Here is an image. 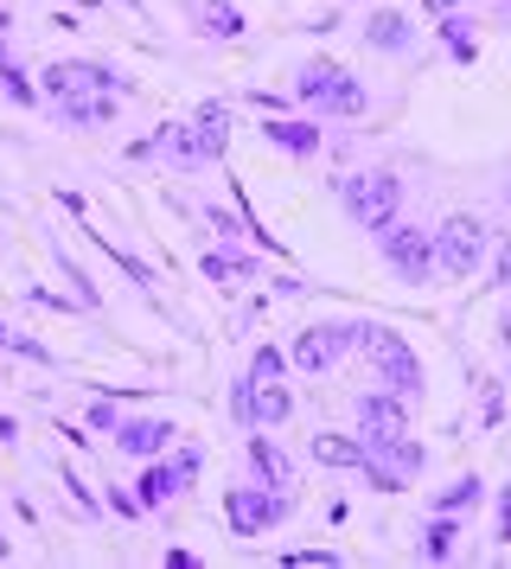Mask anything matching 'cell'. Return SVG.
Instances as JSON below:
<instances>
[{"label":"cell","mask_w":511,"mask_h":569,"mask_svg":"<svg viewBox=\"0 0 511 569\" xmlns=\"http://www.w3.org/2000/svg\"><path fill=\"white\" fill-rule=\"evenodd\" d=\"M153 154L173 160L179 173H204V167H218L230 148V109L224 103H199L186 122H167V129H153Z\"/></svg>","instance_id":"6da1fadb"},{"label":"cell","mask_w":511,"mask_h":569,"mask_svg":"<svg viewBox=\"0 0 511 569\" xmlns=\"http://www.w3.org/2000/svg\"><path fill=\"white\" fill-rule=\"evenodd\" d=\"M294 103L307 116H320V122H358L371 109V90L339 58H307L301 71H294Z\"/></svg>","instance_id":"7a4b0ae2"},{"label":"cell","mask_w":511,"mask_h":569,"mask_svg":"<svg viewBox=\"0 0 511 569\" xmlns=\"http://www.w3.org/2000/svg\"><path fill=\"white\" fill-rule=\"evenodd\" d=\"M358 359L371 365V385L397 390V397H409V403H422V359H415V346H409L397 327H383V320H364L358 327Z\"/></svg>","instance_id":"3957f363"},{"label":"cell","mask_w":511,"mask_h":569,"mask_svg":"<svg viewBox=\"0 0 511 569\" xmlns=\"http://www.w3.org/2000/svg\"><path fill=\"white\" fill-rule=\"evenodd\" d=\"M339 206L352 218L358 231L378 237L383 224H397L403 218V173H390V167H358L339 180Z\"/></svg>","instance_id":"277c9868"},{"label":"cell","mask_w":511,"mask_h":569,"mask_svg":"<svg viewBox=\"0 0 511 569\" xmlns=\"http://www.w3.org/2000/svg\"><path fill=\"white\" fill-rule=\"evenodd\" d=\"M485 257H492V224H485L480 211H448L434 224V276L467 282V276L485 269Z\"/></svg>","instance_id":"5b68a950"},{"label":"cell","mask_w":511,"mask_h":569,"mask_svg":"<svg viewBox=\"0 0 511 569\" xmlns=\"http://www.w3.org/2000/svg\"><path fill=\"white\" fill-rule=\"evenodd\" d=\"M204 473V448L199 441H186V448H167V455H153L141 461L134 473V499H141V512H167L173 499H186V487Z\"/></svg>","instance_id":"8992f818"},{"label":"cell","mask_w":511,"mask_h":569,"mask_svg":"<svg viewBox=\"0 0 511 569\" xmlns=\"http://www.w3.org/2000/svg\"><path fill=\"white\" fill-rule=\"evenodd\" d=\"M358 327H364V320H307L301 333L288 339V371L320 378L332 365H345L358 352Z\"/></svg>","instance_id":"52a82bcc"},{"label":"cell","mask_w":511,"mask_h":569,"mask_svg":"<svg viewBox=\"0 0 511 569\" xmlns=\"http://www.w3.org/2000/svg\"><path fill=\"white\" fill-rule=\"evenodd\" d=\"M429 467V448L415 436H383V441H364L358 455V473L371 480V492H409V480Z\"/></svg>","instance_id":"ba28073f"},{"label":"cell","mask_w":511,"mask_h":569,"mask_svg":"<svg viewBox=\"0 0 511 569\" xmlns=\"http://www.w3.org/2000/svg\"><path fill=\"white\" fill-rule=\"evenodd\" d=\"M288 512H294V492H281V487H262V480L224 487L230 538H262V531H275V525H281Z\"/></svg>","instance_id":"9c48e42d"},{"label":"cell","mask_w":511,"mask_h":569,"mask_svg":"<svg viewBox=\"0 0 511 569\" xmlns=\"http://www.w3.org/2000/svg\"><path fill=\"white\" fill-rule=\"evenodd\" d=\"M378 250H383V262H390L409 288H429L434 282V231L397 218V224H383V231H378Z\"/></svg>","instance_id":"30bf717a"},{"label":"cell","mask_w":511,"mask_h":569,"mask_svg":"<svg viewBox=\"0 0 511 569\" xmlns=\"http://www.w3.org/2000/svg\"><path fill=\"white\" fill-rule=\"evenodd\" d=\"M77 90H116V97H128L134 83L116 71V64H102V58H51L46 71H39V97H77Z\"/></svg>","instance_id":"8fae6325"},{"label":"cell","mask_w":511,"mask_h":569,"mask_svg":"<svg viewBox=\"0 0 511 569\" xmlns=\"http://www.w3.org/2000/svg\"><path fill=\"white\" fill-rule=\"evenodd\" d=\"M230 416H237L243 429H281V422L294 416V390H288V385H250V378H237V385H230Z\"/></svg>","instance_id":"7c38bea8"},{"label":"cell","mask_w":511,"mask_h":569,"mask_svg":"<svg viewBox=\"0 0 511 569\" xmlns=\"http://www.w3.org/2000/svg\"><path fill=\"white\" fill-rule=\"evenodd\" d=\"M358 441H383V436H409V416H415V403L409 397H397V390H383V385H364L358 390Z\"/></svg>","instance_id":"4fadbf2b"},{"label":"cell","mask_w":511,"mask_h":569,"mask_svg":"<svg viewBox=\"0 0 511 569\" xmlns=\"http://www.w3.org/2000/svg\"><path fill=\"white\" fill-rule=\"evenodd\" d=\"M173 422H167V416H122V422H116V455H128V461H153V455H167V448H173Z\"/></svg>","instance_id":"5bb4252c"},{"label":"cell","mask_w":511,"mask_h":569,"mask_svg":"<svg viewBox=\"0 0 511 569\" xmlns=\"http://www.w3.org/2000/svg\"><path fill=\"white\" fill-rule=\"evenodd\" d=\"M243 461H250V480H262V487L294 492V480H301L294 455H288V448H275V441L262 436V429H250V436H243Z\"/></svg>","instance_id":"9a60e30c"},{"label":"cell","mask_w":511,"mask_h":569,"mask_svg":"<svg viewBox=\"0 0 511 569\" xmlns=\"http://www.w3.org/2000/svg\"><path fill=\"white\" fill-rule=\"evenodd\" d=\"M262 141L269 148H281V154H294V160H313L320 148H327V134H320V116H269L262 122Z\"/></svg>","instance_id":"2e32d148"},{"label":"cell","mask_w":511,"mask_h":569,"mask_svg":"<svg viewBox=\"0 0 511 569\" xmlns=\"http://www.w3.org/2000/svg\"><path fill=\"white\" fill-rule=\"evenodd\" d=\"M358 39H364L371 52H383V58H409V46H415V20H409L403 7H378V13H364Z\"/></svg>","instance_id":"e0dca14e"},{"label":"cell","mask_w":511,"mask_h":569,"mask_svg":"<svg viewBox=\"0 0 511 569\" xmlns=\"http://www.w3.org/2000/svg\"><path fill=\"white\" fill-rule=\"evenodd\" d=\"M116 109H122V97H116V90H77V97H51V116H58L64 129H109V122H116Z\"/></svg>","instance_id":"ac0fdd59"},{"label":"cell","mask_w":511,"mask_h":569,"mask_svg":"<svg viewBox=\"0 0 511 569\" xmlns=\"http://www.w3.org/2000/svg\"><path fill=\"white\" fill-rule=\"evenodd\" d=\"M199 276L204 282H218V288H250V282H262V269H255V257H243V250H230V243H211L199 257Z\"/></svg>","instance_id":"d6986e66"},{"label":"cell","mask_w":511,"mask_h":569,"mask_svg":"<svg viewBox=\"0 0 511 569\" xmlns=\"http://www.w3.org/2000/svg\"><path fill=\"white\" fill-rule=\"evenodd\" d=\"M358 455H364V441H358V436H339V429H320V436H307V461H313V467H339V473H358Z\"/></svg>","instance_id":"ffe728a7"},{"label":"cell","mask_w":511,"mask_h":569,"mask_svg":"<svg viewBox=\"0 0 511 569\" xmlns=\"http://www.w3.org/2000/svg\"><path fill=\"white\" fill-rule=\"evenodd\" d=\"M192 20H199L204 39H243V32H250V20H243L237 0H192Z\"/></svg>","instance_id":"44dd1931"},{"label":"cell","mask_w":511,"mask_h":569,"mask_svg":"<svg viewBox=\"0 0 511 569\" xmlns=\"http://www.w3.org/2000/svg\"><path fill=\"white\" fill-rule=\"evenodd\" d=\"M460 538H467V518H454V512H429V525H422V557H429V563H454Z\"/></svg>","instance_id":"7402d4cb"},{"label":"cell","mask_w":511,"mask_h":569,"mask_svg":"<svg viewBox=\"0 0 511 569\" xmlns=\"http://www.w3.org/2000/svg\"><path fill=\"white\" fill-rule=\"evenodd\" d=\"M480 499H485V480H480V473H460L454 487H441V492H434V506H429V512H454V518H467L473 506H480Z\"/></svg>","instance_id":"603a6c76"},{"label":"cell","mask_w":511,"mask_h":569,"mask_svg":"<svg viewBox=\"0 0 511 569\" xmlns=\"http://www.w3.org/2000/svg\"><path fill=\"white\" fill-rule=\"evenodd\" d=\"M243 378L250 385H281L288 378V346H255L250 365H243Z\"/></svg>","instance_id":"cb8c5ba5"},{"label":"cell","mask_w":511,"mask_h":569,"mask_svg":"<svg viewBox=\"0 0 511 569\" xmlns=\"http://www.w3.org/2000/svg\"><path fill=\"white\" fill-rule=\"evenodd\" d=\"M434 32H441V46H448L454 58H473V52H480V46H473V20H467V13H448Z\"/></svg>","instance_id":"d4e9b609"},{"label":"cell","mask_w":511,"mask_h":569,"mask_svg":"<svg viewBox=\"0 0 511 569\" xmlns=\"http://www.w3.org/2000/svg\"><path fill=\"white\" fill-rule=\"evenodd\" d=\"M0 83H7V97H13V103H20V109H39V103H46V97H39V83L26 78L20 64H13V58L0 64Z\"/></svg>","instance_id":"484cf974"},{"label":"cell","mask_w":511,"mask_h":569,"mask_svg":"<svg viewBox=\"0 0 511 569\" xmlns=\"http://www.w3.org/2000/svg\"><path fill=\"white\" fill-rule=\"evenodd\" d=\"M204 224L224 237V243H243V237H250V224H243L237 211H224V206H204Z\"/></svg>","instance_id":"4316f807"},{"label":"cell","mask_w":511,"mask_h":569,"mask_svg":"<svg viewBox=\"0 0 511 569\" xmlns=\"http://www.w3.org/2000/svg\"><path fill=\"white\" fill-rule=\"evenodd\" d=\"M83 422H90V429H97V436H116V422H122V410H116V403H109V397H97V403H90V410H83Z\"/></svg>","instance_id":"83f0119b"},{"label":"cell","mask_w":511,"mask_h":569,"mask_svg":"<svg viewBox=\"0 0 511 569\" xmlns=\"http://www.w3.org/2000/svg\"><path fill=\"white\" fill-rule=\"evenodd\" d=\"M58 480L71 487V499H77V506H83V512H102V506H97V492H90V487H83V480H77V467H71V461L58 467Z\"/></svg>","instance_id":"f1b7e54d"},{"label":"cell","mask_w":511,"mask_h":569,"mask_svg":"<svg viewBox=\"0 0 511 569\" xmlns=\"http://www.w3.org/2000/svg\"><path fill=\"white\" fill-rule=\"evenodd\" d=\"M102 499H109V506H116V512H122V518H148V512H141V499H134V492H128V487H109V492H102Z\"/></svg>","instance_id":"f546056e"},{"label":"cell","mask_w":511,"mask_h":569,"mask_svg":"<svg viewBox=\"0 0 511 569\" xmlns=\"http://www.w3.org/2000/svg\"><path fill=\"white\" fill-rule=\"evenodd\" d=\"M499 257H492V288H511V237L505 243H492Z\"/></svg>","instance_id":"4dcf8cb0"},{"label":"cell","mask_w":511,"mask_h":569,"mask_svg":"<svg viewBox=\"0 0 511 569\" xmlns=\"http://www.w3.org/2000/svg\"><path fill=\"white\" fill-rule=\"evenodd\" d=\"M492 525H499V538L511 543V487H499V499H492Z\"/></svg>","instance_id":"1f68e13d"},{"label":"cell","mask_w":511,"mask_h":569,"mask_svg":"<svg viewBox=\"0 0 511 569\" xmlns=\"http://www.w3.org/2000/svg\"><path fill=\"white\" fill-rule=\"evenodd\" d=\"M422 13L429 20H448V13H460V0H422Z\"/></svg>","instance_id":"d6a6232c"},{"label":"cell","mask_w":511,"mask_h":569,"mask_svg":"<svg viewBox=\"0 0 511 569\" xmlns=\"http://www.w3.org/2000/svg\"><path fill=\"white\" fill-rule=\"evenodd\" d=\"M499 346H505V352H511V313H505V320H499Z\"/></svg>","instance_id":"836d02e7"},{"label":"cell","mask_w":511,"mask_h":569,"mask_svg":"<svg viewBox=\"0 0 511 569\" xmlns=\"http://www.w3.org/2000/svg\"><path fill=\"white\" fill-rule=\"evenodd\" d=\"M7 557H13V543H7V531H0V563H7Z\"/></svg>","instance_id":"e575fe53"},{"label":"cell","mask_w":511,"mask_h":569,"mask_svg":"<svg viewBox=\"0 0 511 569\" xmlns=\"http://www.w3.org/2000/svg\"><path fill=\"white\" fill-rule=\"evenodd\" d=\"M7 346H13V327H0V352H7Z\"/></svg>","instance_id":"d590c367"},{"label":"cell","mask_w":511,"mask_h":569,"mask_svg":"<svg viewBox=\"0 0 511 569\" xmlns=\"http://www.w3.org/2000/svg\"><path fill=\"white\" fill-rule=\"evenodd\" d=\"M7 58H13V52H7V32H0V64H7Z\"/></svg>","instance_id":"8d00e7d4"},{"label":"cell","mask_w":511,"mask_h":569,"mask_svg":"<svg viewBox=\"0 0 511 569\" xmlns=\"http://www.w3.org/2000/svg\"><path fill=\"white\" fill-rule=\"evenodd\" d=\"M0 32H7V0H0Z\"/></svg>","instance_id":"74e56055"}]
</instances>
